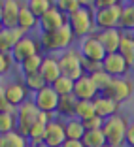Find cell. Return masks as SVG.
<instances>
[{
  "label": "cell",
  "instance_id": "6da1fadb",
  "mask_svg": "<svg viewBox=\"0 0 134 147\" xmlns=\"http://www.w3.org/2000/svg\"><path fill=\"white\" fill-rule=\"evenodd\" d=\"M40 45H42V51L49 53H62L66 49L74 47V42H76V34L70 28V25H64L62 28H57L51 32H40Z\"/></svg>",
  "mask_w": 134,
  "mask_h": 147
},
{
  "label": "cell",
  "instance_id": "7a4b0ae2",
  "mask_svg": "<svg viewBox=\"0 0 134 147\" xmlns=\"http://www.w3.org/2000/svg\"><path fill=\"white\" fill-rule=\"evenodd\" d=\"M59 64H61L62 76L74 79V81H78L81 76L87 74L85 72V59L79 53V49H76V47H70L66 51H62L59 55Z\"/></svg>",
  "mask_w": 134,
  "mask_h": 147
},
{
  "label": "cell",
  "instance_id": "3957f363",
  "mask_svg": "<svg viewBox=\"0 0 134 147\" xmlns=\"http://www.w3.org/2000/svg\"><path fill=\"white\" fill-rule=\"evenodd\" d=\"M68 25H70V28L74 30V34H76L78 40L95 34V30H96L95 8H85V6H81L78 11H74L72 15H70Z\"/></svg>",
  "mask_w": 134,
  "mask_h": 147
},
{
  "label": "cell",
  "instance_id": "277c9868",
  "mask_svg": "<svg viewBox=\"0 0 134 147\" xmlns=\"http://www.w3.org/2000/svg\"><path fill=\"white\" fill-rule=\"evenodd\" d=\"M129 123L123 115H113L110 119L104 121L102 126V132L106 136V142L110 145H115V147H125L127 145V130H129Z\"/></svg>",
  "mask_w": 134,
  "mask_h": 147
},
{
  "label": "cell",
  "instance_id": "5b68a950",
  "mask_svg": "<svg viewBox=\"0 0 134 147\" xmlns=\"http://www.w3.org/2000/svg\"><path fill=\"white\" fill-rule=\"evenodd\" d=\"M0 94L4 96V98L8 100L13 108H19V106L25 104L26 100H30V98H28L30 91L26 89V85H25V81H23V79L4 81V83H2V89H0Z\"/></svg>",
  "mask_w": 134,
  "mask_h": 147
},
{
  "label": "cell",
  "instance_id": "8992f818",
  "mask_svg": "<svg viewBox=\"0 0 134 147\" xmlns=\"http://www.w3.org/2000/svg\"><path fill=\"white\" fill-rule=\"evenodd\" d=\"M123 8L125 4L110 6V8L95 9V21H96V30H108V28H119L123 17Z\"/></svg>",
  "mask_w": 134,
  "mask_h": 147
},
{
  "label": "cell",
  "instance_id": "52a82bcc",
  "mask_svg": "<svg viewBox=\"0 0 134 147\" xmlns=\"http://www.w3.org/2000/svg\"><path fill=\"white\" fill-rule=\"evenodd\" d=\"M38 117H40V109L34 104V100L32 98L26 100L23 106L17 108V130L23 136H28L30 128L38 123Z\"/></svg>",
  "mask_w": 134,
  "mask_h": 147
},
{
  "label": "cell",
  "instance_id": "ba28073f",
  "mask_svg": "<svg viewBox=\"0 0 134 147\" xmlns=\"http://www.w3.org/2000/svg\"><path fill=\"white\" fill-rule=\"evenodd\" d=\"M79 53L83 55V59L85 61H96V62H102L104 59H106V49H104L102 42L98 40V36L91 34V36H85V38L79 40Z\"/></svg>",
  "mask_w": 134,
  "mask_h": 147
},
{
  "label": "cell",
  "instance_id": "9c48e42d",
  "mask_svg": "<svg viewBox=\"0 0 134 147\" xmlns=\"http://www.w3.org/2000/svg\"><path fill=\"white\" fill-rule=\"evenodd\" d=\"M66 126L61 117H55L47 123L45 126V138H43V145L45 147H62L66 142Z\"/></svg>",
  "mask_w": 134,
  "mask_h": 147
},
{
  "label": "cell",
  "instance_id": "30bf717a",
  "mask_svg": "<svg viewBox=\"0 0 134 147\" xmlns=\"http://www.w3.org/2000/svg\"><path fill=\"white\" fill-rule=\"evenodd\" d=\"M32 100H34V104L38 106L40 111L55 113L57 115V108H59L61 96L57 94V91L53 89V85H45L42 91H38L36 94H32Z\"/></svg>",
  "mask_w": 134,
  "mask_h": 147
},
{
  "label": "cell",
  "instance_id": "8fae6325",
  "mask_svg": "<svg viewBox=\"0 0 134 147\" xmlns=\"http://www.w3.org/2000/svg\"><path fill=\"white\" fill-rule=\"evenodd\" d=\"M38 53H42L40 40L32 38V36H28V34H26L25 38H23L21 42L12 49V57H13V61H15V64H23L28 57L38 55Z\"/></svg>",
  "mask_w": 134,
  "mask_h": 147
},
{
  "label": "cell",
  "instance_id": "7c38bea8",
  "mask_svg": "<svg viewBox=\"0 0 134 147\" xmlns=\"http://www.w3.org/2000/svg\"><path fill=\"white\" fill-rule=\"evenodd\" d=\"M68 21H70V15H66L62 9H59L55 6L40 17V30L42 32L57 30V28H62L64 25H68Z\"/></svg>",
  "mask_w": 134,
  "mask_h": 147
},
{
  "label": "cell",
  "instance_id": "4fadbf2b",
  "mask_svg": "<svg viewBox=\"0 0 134 147\" xmlns=\"http://www.w3.org/2000/svg\"><path fill=\"white\" fill-rule=\"evenodd\" d=\"M102 66L112 78H127V74H129V70H130V64L127 62V59L119 51L108 53L106 59L102 61Z\"/></svg>",
  "mask_w": 134,
  "mask_h": 147
},
{
  "label": "cell",
  "instance_id": "5bb4252c",
  "mask_svg": "<svg viewBox=\"0 0 134 147\" xmlns=\"http://www.w3.org/2000/svg\"><path fill=\"white\" fill-rule=\"evenodd\" d=\"M134 92V83L130 81V79L127 78H113L112 85L108 87V91L104 92L106 96H110V98L117 100L119 104H123V102H127V100L130 98V94Z\"/></svg>",
  "mask_w": 134,
  "mask_h": 147
},
{
  "label": "cell",
  "instance_id": "9a60e30c",
  "mask_svg": "<svg viewBox=\"0 0 134 147\" xmlns=\"http://www.w3.org/2000/svg\"><path fill=\"white\" fill-rule=\"evenodd\" d=\"M21 2L19 0H2V8H0V21L4 28H13L17 26L19 13H21Z\"/></svg>",
  "mask_w": 134,
  "mask_h": 147
},
{
  "label": "cell",
  "instance_id": "2e32d148",
  "mask_svg": "<svg viewBox=\"0 0 134 147\" xmlns=\"http://www.w3.org/2000/svg\"><path fill=\"white\" fill-rule=\"evenodd\" d=\"M98 94H100V91L96 89V85L93 83L89 74L81 76V78L76 81V85H74V96L78 100H95Z\"/></svg>",
  "mask_w": 134,
  "mask_h": 147
},
{
  "label": "cell",
  "instance_id": "e0dca14e",
  "mask_svg": "<svg viewBox=\"0 0 134 147\" xmlns=\"http://www.w3.org/2000/svg\"><path fill=\"white\" fill-rule=\"evenodd\" d=\"M123 34H125V30H121V28H108V30H98L96 32V36H98V40L102 42L106 53H117L119 51Z\"/></svg>",
  "mask_w": 134,
  "mask_h": 147
},
{
  "label": "cell",
  "instance_id": "ac0fdd59",
  "mask_svg": "<svg viewBox=\"0 0 134 147\" xmlns=\"http://www.w3.org/2000/svg\"><path fill=\"white\" fill-rule=\"evenodd\" d=\"M40 74L43 76V79H45L47 85H53V83L62 76L61 64H59V57H55V55H45V57H43Z\"/></svg>",
  "mask_w": 134,
  "mask_h": 147
},
{
  "label": "cell",
  "instance_id": "d6986e66",
  "mask_svg": "<svg viewBox=\"0 0 134 147\" xmlns=\"http://www.w3.org/2000/svg\"><path fill=\"white\" fill-rule=\"evenodd\" d=\"M25 32L19 28V26H13V28H4L0 30V51H8L12 53V49L25 38Z\"/></svg>",
  "mask_w": 134,
  "mask_h": 147
},
{
  "label": "cell",
  "instance_id": "ffe728a7",
  "mask_svg": "<svg viewBox=\"0 0 134 147\" xmlns=\"http://www.w3.org/2000/svg\"><path fill=\"white\" fill-rule=\"evenodd\" d=\"M93 102H95V108H96V115H100L102 119H110V117L119 113V106L121 104L106 94H98Z\"/></svg>",
  "mask_w": 134,
  "mask_h": 147
},
{
  "label": "cell",
  "instance_id": "44dd1931",
  "mask_svg": "<svg viewBox=\"0 0 134 147\" xmlns=\"http://www.w3.org/2000/svg\"><path fill=\"white\" fill-rule=\"evenodd\" d=\"M17 26L25 32V34H28V32H32L34 28L40 26V19L30 11V8L26 6V2H23V6H21V13H19Z\"/></svg>",
  "mask_w": 134,
  "mask_h": 147
},
{
  "label": "cell",
  "instance_id": "7402d4cb",
  "mask_svg": "<svg viewBox=\"0 0 134 147\" xmlns=\"http://www.w3.org/2000/svg\"><path fill=\"white\" fill-rule=\"evenodd\" d=\"M76 106H78V98H76L74 94L61 96L59 108H57V117H61V119H64V121L76 117Z\"/></svg>",
  "mask_w": 134,
  "mask_h": 147
},
{
  "label": "cell",
  "instance_id": "603a6c76",
  "mask_svg": "<svg viewBox=\"0 0 134 147\" xmlns=\"http://www.w3.org/2000/svg\"><path fill=\"white\" fill-rule=\"evenodd\" d=\"M26 145H28V138L23 136L19 130L0 134V147H26Z\"/></svg>",
  "mask_w": 134,
  "mask_h": 147
},
{
  "label": "cell",
  "instance_id": "cb8c5ba5",
  "mask_svg": "<svg viewBox=\"0 0 134 147\" xmlns=\"http://www.w3.org/2000/svg\"><path fill=\"white\" fill-rule=\"evenodd\" d=\"M66 126V138L68 140H83L85 136V126H83V121L78 119V117H72V119H66L64 121Z\"/></svg>",
  "mask_w": 134,
  "mask_h": 147
},
{
  "label": "cell",
  "instance_id": "d4e9b609",
  "mask_svg": "<svg viewBox=\"0 0 134 147\" xmlns=\"http://www.w3.org/2000/svg\"><path fill=\"white\" fill-rule=\"evenodd\" d=\"M119 53L125 57L127 62H129L130 68H132V66H134V36H132V32H125V34H123Z\"/></svg>",
  "mask_w": 134,
  "mask_h": 147
},
{
  "label": "cell",
  "instance_id": "484cf974",
  "mask_svg": "<svg viewBox=\"0 0 134 147\" xmlns=\"http://www.w3.org/2000/svg\"><path fill=\"white\" fill-rule=\"evenodd\" d=\"M23 81H25L26 89L32 92V94H36L38 91H42L43 87L47 85L45 83V79H43V76L40 72H34V74H26V76H23Z\"/></svg>",
  "mask_w": 134,
  "mask_h": 147
},
{
  "label": "cell",
  "instance_id": "4316f807",
  "mask_svg": "<svg viewBox=\"0 0 134 147\" xmlns=\"http://www.w3.org/2000/svg\"><path fill=\"white\" fill-rule=\"evenodd\" d=\"M81 142L85 143V147H104L108 143L102 130H87Z\"/></svg>",
  "mask_w": 134,
  "mask_h": 147
},
{
  "label": "cell",
  "instance_id": "83f0119b",
  "mask_svg": "<svg viewBox=\"0 0 134 147\" xmlns=\"http://www.w3.org/2000/svg\"><path fill=\"white\" fill-rule=\"evenodd\" d=\"M91 76V79H93V83L96 85V89L100 91V94H104V92L108 91V87L112 85V81H113V78L110 76L106 70H98V72H95V74H89Z\"/></svg>",
  "mask_w": 134,
  "mask_h": 147
},
{
  "label": "cell",
  "instance_id": "f1b7e54d",
  "mask_svg": "<svg viewBox=\"0 0 134 147\" xmlns=\"http://www.w3.org/2000/svg\"><path fill=\"white\" fill-rule=\"evenodd\" d=\"M95 115H96V108L93 100H78V106H76V117L78 119L85 121V119Z\"/></svg>",
  "mask_w": 134,
  "mask_h": 147
},
{
  "label": "cell",
  "instance_id": "f546056e",
  "mask_svg": "<svg viewBox=\"0 0 134 147\" xmlns=\"http://www.w3.org/2000/svg\"><path fill=\"white\" fill-rule=\"evenodd\" d=\"M43 57L42 53H38V55H32L28 57L23 64H19V68H21L23 76H26V74H34V72H40V68H42V62H43Z\"/></svg>",
  "mask_w": 134,
  "mask_h": 147
},
{
  "label": "cell",
  "instance_id": "4dcf8cb0",
  "mask_svg": "<svg viewBox=\"0 0 134 147\" xmlns=\"http://www.w3.org/2000/svg\"><path fill=\"white\" fill-rule=\"evenodd\" d=\"M26 6H28L30 11L40 19L45 11H49L51 8H55V0H26Z\"/></svg>",
  "mask_w": 134,
  "mask_h": 147
},
{
  "label": "cell",
  "instance_id": "1f68e13d",
  "mask_svg": "<svg viewBox=\"0 0 134 147\" xmlns=\"http://www.w3.org/2000/svg\"><path fill=\"white\" fill-rule=\"evenodd\" d=\"M13 130H17V111L0 113V134H8Z\"/></svg>",
  "mask_w": 134,
  "mask_h": 147
},
{
  "label": "cell",
  "instance_id": "d6a6232c",
  "mask_svg": "<svg viewBox=\"0 0 134 147\" xmlns=\"http://www.w3.org/2000/svg\"><path fill=\"white\" fill-rule=\"evenodd\" d=\"M74 85H76L74 79L66 78V76H61V78L53 83V89L57 91L59 96H66V94H74Z\"/></svg>",
  "mask_w": 134,
  "mask_h": 147
},
{
  "label": "cell",
  "instance_id": "836d02e7",
  "mask_svg": "<svg viewBox=\"0 0 134 147\" xmlns=\"http://www.w3.org/2000/svg\"><path fill=\"white\" fill-rule=\"evenodd\" d=\"M119 28L125 30V32H132L134 30V4H125Z\"/></svg>",
  "mask_w": 134,
  "mask_h": 147
},
{
  "label": "cell",
  "instance_id": "e575fe53",
  "mask_svg": "<svg viewBox=\"0 0 134 147\" xmlns=\"http://www.w3.org/2000/svg\"><path fill=\"white\" fill-rule=\"evenodd\" d=\"M45 126L43 123H36L34 126L30 128V132H28V143L30 145H43V138H45Z\"/></svg>",
  "mask_w": 134,
  "mask_h": 147
},
{
  "label": "cell",
  "instance_id": "d590c367",
  "mask_svg": "<svg viewBox=\"0 0 134 147\" xmlns=\"http://www.w3.org/2000/svg\"><path fill=\"white\" fill-rule=\"evenodd\" d=\"M55 6L59 9H62L66 15H72L74 11H78V9L81 8L79 0H55Z\"/></svg>",
  "mask_w": 134,
  "mask_h": 147
},
{
  "label": "cell",
  "instance_id": "8d00e7d4",
  "mask_svg": "<svg viewBox=\"0 0 134 147\" xmlns=\"http://www.w3.org/2000/svg\"><path fill=\"white\" fill-rule=\"evenodd\" d=\"M13 64H15V61H13L12 53H8V51H0V74H2V76H6V74L12 70Z\"/></svg>",
  "mask_w": 134,
  "mask_h": 147
},
{
  "label": "cell",
  "instance_id": "74e56055",
  "mask_svg": "<svg viewBox=\"0 0 134 147\" xmlns=\"http://www.w3.org/2000/svg\"><path fill=\"white\" fill-rule=\"evenodd\" d=\"M104 121H106V119H102L100 115H95V117L85 119V121H83V126H85V130H102Z\"/></svg>",
  "mask_w": 134,
  "mask_h": 147
},
{
  "label": "cell",
  "instance_id": "f35d334b",
  "mask_svg": "<svg viewBox=\"0 0 134 147\" xmlns=\"http://www.w3.org/2000/svg\"><path fill=\"white\" fill-rule=\"evenodd\" d=\"M117 4H123V0H95V9L110 8V6H117Z\"/></svg>",
  "mask_w": 134,
  "mask_h": 147
},
{
  "label": "cell",
  "instance_id": "ab89813d",
  "mask_svg": "<svg viewBox=\"0 0 134 147\" xmlns=\"http://www.w3.org/2000/svg\"><path fill=\"white\" fill-rule=\"evenodd\" d=\"M98 70H104L102 62H96V61H85V72L87 74H95Z\"/></svg>",
  "mask_w": 134,
  "mask_h": 147
},
{
  "label": "cell",
  "instance_id": "60d3db41",
  "mask_svg": "<svg viewBox=\"0 0 134 147\" xmlns=\"http://www.w3.org/2000/svg\"><path fill=\"white\" fill-rule=\"evenodd\" d=\"M127 147H134V121L129 123V130H127Z\"/></svg>",
  "mask_w": 134,
  "mask_h": 147
},
{
  "label": "cell",
  "instance_id": "b9f144b4",
  "mask_svg": "<svg viewBox=\"0 0 134 147\" xmlns=\"http://www.w3.org/2000/svg\"><path fill=\"white\" fill-rule=\"evenodd\" d=\"M62 147H85V143L81 140H66Z\"/></svg>",
  "mask_w": 134,
  "mask_h": 147
},
{
  "label": "cell",
  "instance_id": "7bdbcfd3",
  "mask_svg": "<svg viewBox=\"0 0 134 147\" xmlns=\"http://www.w3.org/2000/svg\"><path fill=\"white\" fill-rule=\"evenodd\" d=\"M79 4L85 8H95V0H79Z\"/></svg>",
  "mask_w": 134,
  "mask_h": 147
},
{
  "label": "cell",
  "instance_id": "ee69618b",
  "mask_svg": "<svg viewBox=\"0 0 134 147\" xmlns=\"http://www.w3.org/2000/svg\"><path fill=\"white\" fill-rule=\"evenodd\" d=\"M26 147H45V145H30V143H28Z\"/></svg>",
  "mask_w": 134,
  "mask_h": 147
},
{
  "label": "cell",
  "instance_id": "f6af8a7d",
  "mask_svg": "<svg viewBox=\"0 0 134 147\" xmlns=\"http://www.w3.org/2000/svg\"><path fill=\"white\" fill-rule=\"evenodd\" d=\"M127 4H134V0H127Z\"/></svg>",
  "mask_w": 134,
  "mask_h": 147
},
{
  "label": "cell",
  "instance_id": "bcb514c9",
  "mask_svg": "<svg viewBox=\"0 0 134 147\" xmlns=\"http://www.w3.org/2000/svg\"><path fill=\"white\" fill-rule=\"evenodd\" d=\"M104 147H115V145H110V143H106V145H104Z\"/></svg>",
  "mask_w": 134,
  "mask_h": 147
},
{
  "label": "cell",
  "instance_id": "7dc6e473",
  "mask_svg": "<svg viewBox=\"0 0 134 147\" xmlns=\"http://www.w3.org/2000/svg\"><path fill=\"white\" fill-rule=\"evenodd\" d=\"M132 36H134V30H132Z\"/></svg>",
  "mask_w": 134,
  "mask_h": 147
}]
</instances>
